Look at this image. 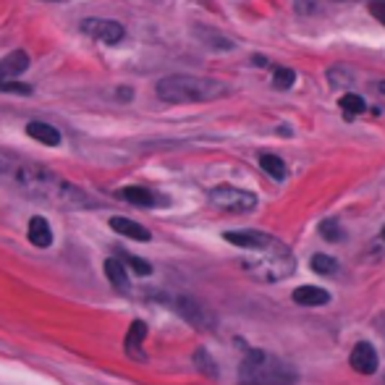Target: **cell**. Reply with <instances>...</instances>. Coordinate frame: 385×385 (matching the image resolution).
Returning <instances> with one entry per match:
<instances>
[{
    "label": "cell",
    "instance_id": "1",
    "mask_svg": "<svg viewBox=\"0 0 385 385\" xmlns=\"http://www.w3.org/2000/svg\"><path fill=\"white\" fill-rule=\"evenodd\" d=\"M0 176H6L21 194L37 199V202H48L52 207H66V210L92 207V199L87 197L82 189L63 181L43 165L0 157Z\"/></svg>",
    "mask_w": 385,
    "mask_h": 385
},
{
    "label": "cell",
    "instance_id": "16",
    "mask_svg": "<svg viewBox=\"0 0 385 385\" xmlns=\"http://www.w3.org/2000/svg\"><path fill=\"white\" fill-rule=\"evenodd\" d=\"M103 270H105V278H108L118 291H128V273L121 260H105Z\"/></svg>",
    "mask_w": 385,
    "mask_h": 385
},
{
    "label": "cell",
    "instance_id": "10",
    "mask_svg": "<svg viewBox=\"0 0 385 385\" xmlns=\"http://www.w3.org/2000/svg\"><path fill=\"white\" fill-rule=\"evenodd\" d=\"M147 338V325L142 323V320H134L131 323V328H128V333H126V351H128V357H134V359L139 362H145V351H142V343H145Z\"/></svg>",
    "mask_w": 385,
    "mask_h": 385
},
{
    "label": "cell",
    "instance_id": "6",
    "mask_svg": "<svg viewBox=\"0 0 385 385\" xmlns=\"http://www.w3.org/2000/svg\"><path fill=\"white\" fill-rule=\"evenodd\" d=\"M173 307L189 325L199 328V330H210L215 328V315L202 304V301L191 299V296H173Z\"/></svg>",
    "mask_w": 385,
    "mask_h": 385
},
{
    "label": "cell",
    "instance_id": "20",
    "mask_svg": "<svg viewBox=\"0 0 385 385\" xmlns=\"http://www.w3.org/2000/svg\"><path fill=\"white\" fill-rule=\"evenodd\" d=\"M294 82H296V74H294L291 69H275V74H273V87L275 89H291L294 87Z\"/></svg>",
    "mask_w": 385,
    "mask_h": 385
},
{
    "label": "cell",
    "instance_id": "14",
    "mask_svg": "<svg viewBox=\"0 0 385 385\" xmlns=\"http://www.w3.org/2000/svg\"><path fill=\"white\" fill-rule=\"evenodd\" d=\"M29 241L35 244V247L40 249H48L52 244V228H50V223L45 221V218H32L29 221Z\"/></svg>",
    "mask_w": 385,
    "mask_h": 385
},
{
    "label": "cell",
    "instance_id": "7",
    "mask_svg": "<svg viewBox=\"0 0 385 385\" xmlns=\"http://www.w3.org/2000/svg\"><path fill=\"white\" fill-rule=\"evenodd\" d=\"M82 32L89 35L92 40H100V43H108V45H116L121 43L126 32H123V26L118 21H108V18H87L82 21Z\"/></svg>",
    "mask_w": 385,
    "mask_h": 385
},
{
    "label": "cell",
    "instance_id": "21",
    "mask_svg": "<svg viewBox=\"0 0 385 385\" xmlns=\"http://www.w3.org/2000/svg\"><path fill=\"white\" fill-rule=\"evenodd\" d=\"M0 92H13V94H32V87L24 84V82H16V79H11V82H0Z\"/></svg>",
    "mask_w": 385,
    "mask_h": 385
},
{
    "label": "cell",
    "instance_id": "28",
    "mask_svg": "<svg viewBox=\"0 0 385 385\" xmlns=\"http://www.w3.org/2000/svg\"><path fill=\"white\" fill-rule=\"evenodd\" d=\"M48 3H66V0H48Z\"/></svg>",
    "mask_w": 385,
    "mask_h": 385
},
{
    "label": "cell",
    "instance_id": "18",
    "mask_svg": "<svg viewBox=\"0 0 385 385\" xmlns=\"http://www.w3.org/2000/svg\"><path fill=\"white\" fill-rule=\"evenodd\" d=\"M260 165H262V171H265L270 179H275V181L286 179V163H283L278 155H270V152L260 155Z\"/></svg>",
    "mask_w": 385,
    "mask_h": 385
},
{
    "label": "cell",
    "instance_id": "19",
    "mask_svg": "<svg viewBox=\"0 0 385 385\" xmlns=\"http://www.w3.org/2000/svg\"><path fill=\"white\" fill-rule=\"evenodd\" d=\"M312 270H315L317 275H333L335 270H338V262L328 255H315L312 257Z\"/></svg>",
    "mask_w": 385,
    "mask_h": 385
},
{
    "label": "cell",
    "instance_id": "8",
    "mask_svg": "<svg viewBox=\"0 0 385 385\" xmlns=\"http://www.w3.org/2000/svg\"><path fill=\"white\" fill-rule=\"evenodd\" d=\"M349 364H351V369L359 372V375H372V372H377V364H380L377 349L369 341H359L354 349H351Z\"/></svg>",
    "mask_w": 385,
    "mask_h": 385
},
{
    "label": "cell",
    "instance_id": "15",
    "mask_svg": "<svg viewBox=\"0 0 385 385\" xmlns=\"http://www.w3.org/2000/svg\"><path fill=\"white\" fill-rule=\"evenodd\" d=\"M118 194H121V199H126V202H131V205H137V207H155L157 202H160L155 191H150V189H142V186L121 189Z\"/></svg>",
    "mask_w": 385,
    "mask_h": 385
},
{
    "label": "cell",
    "instance_id": "11",
    "mask_svg": "<svg viewBox=\"0 0 385 385\" xmlns=\"http://www.w3.org/2000/svg\"><path fill=\"white\" fill-rule=\"evenodd\" d=\"M291 299L301 307H323L330 301V294L325 289H317V286H299L296 291L291 294Z\"/></svg>",
    "mask_w": 385,
    "mask_h": 385
},
{
    "label": "cell",
    "instance_id": "27",
    "mask_svg": "<svg viewBox=\"0 0 385 385\" xmlns=\"http://www.w3.org/2000/svg\"><path fill=\"white\" fill-rule=\"evenodd\" d=\"M377 92L385 94V82H380V84H377Z\"/></svg>",
    "mask_w": 385,
    "mask_h": 385
},
{
    "label": "cell",
    "instance_id": "25",
    "mask_svg": "<svg viewBox=\"0 0 385 385\" xmlns=\"http://www.w3.org/2000/svg\"><path fill=\"white\" fill-rule=\"evenodd\" d=\"M197 364H199V369H205L207 375L210 377H215V364H210V357H207L205 351H197Z\"/></svg>",
    "mask_w": 385,
    "mask_h": 385
},
{
    "label": "cell",
    "instance_id": "2",
    "mask_svg": "<svg viewBox=\"0 0 385 385\" xmlns=\"http://www.w3.org/2000/svg\"><path fill=\"white\" fill-rule=\"evenodd\" d=\"M223 239L252 252V260H247V270L255 273L260 281H281L294 273V255L283 241H278L270 233L262 231H225Z\"/></svg>",
    "mask_w": 385,
    "mask_h": 385
},
{
    "label": "cell",
    "instance_id": "29",
    "mask_svg": "<svg viewBox=\"0 0 385 385\" xmlns=\"http://www.w3.org/2000/svg\"><path fill=\"white\" fill-rule=\"evenodd\" d=\"M383 239H385V228H383Z\"/></svg>",
    "mask_w": 385,
    "mask_h": 385
},
{
    "label": "cell",
    "instance_id": "17",
    "mask_svg": "<svg viewBox=\"0 0 385 385\" xmlns=\"http://www.w3.org/2000/svg\"><path fill=\"white\" fill-rule=\"evenodd\" d=\"M338 105H341V111L346 113V118H354V116H362V113H367L369 111V105L364 97H359V94H343L341 100H338Z\"/></svg>",
    "mask_w": 385,
    "mask_h": 385
},
{
    "label": "cell",
    "instance_id": "9",
    "mask_svg": "<svg viewBox=\"0 0 385 385\" xmlns=\"http://www.w3.org/2000/svg\"><path fill=\"white\" fill-rule=\"evenodd\" d=\"M26 69H29V55L24 50H13L0 60V82H11V79L21 77Z\"/></svg>",
    "mask_w": 385,
    "mask_h": 385
},
{
    "label": "cell",
    "instance_id": "22",
    "mask_svg": "<svg viewBox=\"0 0 385 385\" xmlns=\"http://www.w3.org/2000/svg\"><path fill=\"white\" fill-rule=\"evenodd\" d=\"M320 233H323V239H330V241H338V239L343 236L341 228H338V223H335V221L320 223Z\"/></svg>",
    "mask_w": 385,
    "mask_h": 385
},
{
    "label": "cell",
    "instance_id": "24",
    "mask_svg": "<svg viewBox=\"0 0 385 385\" xmlns=\"http://www.w3.org/2000/svg\"><path fill=\"white\" fill-rule=\"evenodd\" d=\"M369 13H372L380 24H385V0H369Z\"/></svg>",
    "mask_w": 385,
    "mask_h": 385
},
{
    "label": "cell",
    "instance_id": "12",
    "mask_svg": "<svg viewBox=\"0 0 385 385\" xmlns=\"http://www.w3.org/2000/svg\"><path fill=\"white\" fill-rule=\"evenodd\" d=\"M26 134L48 147L60 145V131L55 126H50V123H45V121H29V123H26Z\"/></svg>",
    "mask_w": 385,
    "mask_h": 385
},
{
    "label": "cell",
    "instance_id": "3",
    "mask_svg": "<svg viewBox=\"0 0 385 385\" xmlns=\"http://www.w3.org/2000/svg\"><path fill=\"white\" fill-rule=\"evenodd\" d=\"M155 92L160 100L173 105L181 103H210V100H218L228 92V87L218 82V79H207V77H189V74H173V77H165L157 82Z\"/></svg>",
    "mask_w": 385,
    "mask_h": 385
},
{
    "label": "cell",
    "instance_id": "4",
    "mask_svg": "<svg viewBox=\"0 0 385 385\" xmlns=\"http://www.w3.org/2000/svg\"><path fill=\"white\" fill-rule=\"evenodd\" d=\"M241 385H294L296 372L286 362L275 359L265 351H249L247 359L241 362Z\"/></svg>",
    "mask_w": 385,
    "mask_h": 385
},
{
    "label": "cell",
    "instance_id": "13",
    "mask_svg": "<svg viewBox=\"0 0 385 385\" xmlns=\"http://www.w3.org/2000/svg\"><path fill=\"white\" fill-rule=\"evenodd\" d=\"M111 228L116 233H121V236H128V239H134V241H150L152 239V233L147 231L145 225H139L137 221H128V218H113Z\"/></svg>",
    "mask_w": 385,
    "mask_h": 385
},
{
    "label": "cell",
    "instance_id": "23",
    "mask_svg": "<svg viewBox=\"0 0 385 385\" xmlns=\"http://www.w3.org/2000/svg\"><path fill=\"white\" fill-rule=\"evenodd\" d=\"M126 265L131 267V270H134L137 275H150V273H152V267L147 265L145 260H139V257H134V255L126 257Z\"/></svg>",
    "mask_w": 385,
    "mask_h": 385
},
{
    "label": "cell",
    "instance_id": "5",
    "mask_svg": "<svg viewBox=\"0 0 385 385\" xmlns=\"http://www.w3.org/2000/svg\"><path fill=\"white\" fill-rule=\"evenodd\" d=\"M210 202L218 210H225V213H252L257 207L255 194L236 186H215L210 191Z\"/></svg>",
    "mask_w": 385,
    "mask_h": 385
},
{
    "label": "cell",
    "instance_id": "26",
    "mask_svg": "<svg viewBox=\"0 0 385 385\" xmlns=\"http://www.w3.org/2000/svg\"><path fill=\"white\" fill-rule=\"evenodd\" d=\"M255 63H257V66H267V58H262V55H255Z\"/></svg>",
    "mask_w": 385,
    "mask_h": 385
}]
</instances>
